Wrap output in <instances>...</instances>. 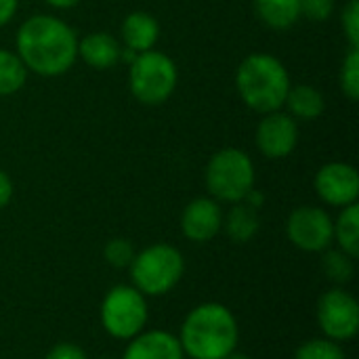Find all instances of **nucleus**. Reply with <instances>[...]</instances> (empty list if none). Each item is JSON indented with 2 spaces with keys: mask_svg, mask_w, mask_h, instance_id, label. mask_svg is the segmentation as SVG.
Listing matches in <instances>:
<instances>
[{
  "mask_svg": "<svg viewBox=\"0 0 359 359\" xmlns=\"http://www.w3.org/2000/svg\"><path fill=\"white\" fill-rule=\"evenodd\" d=\"M294 359H347L341 343H334L326 337L311 339L299 345L294 351Z\"/></svg>",
  "mask_w": 359,
  "mask_h": 359,
  "instance_id": "nucleus-22",
  "label": "nucleus"
},
{
  "mask_svg": "<svg viewBox=\"0 0 359 359\" xmlns=\"http://www.w3.org/2000/svg\"><path fill=\"white\" fill-rule=\"evenodd\" d=\"M27 69L17 53L0 48V97L19 93L25 86Z\"/></svg>",
  "mask_w": 359,
  "mask_h": 359,
  "instance_id": "nucleus-20",
  "label": "nucleus"
},
{
  "mask_svg": "<svg viewBox=\"0 0 359 359\" xmlns=\"http://www.w3.org/2000/svg\"><path fill=\"white\" fill-rule=\"evenodd\" d=\"M316 316L318 326L326 339L334 343H345L358 337L359 303L343 286H334L320 297Z\"/></svg>",
  "mask_w": 359,
  "mask_h": 359,
  "instance_id": "nucleus-8",
  "label": "nucleus"
},
{
  "mask_svg": "<svg viewBox=\"0 0 359 359\" xmlns=\"http://www.w3.org/2000/svg\"><path fill=\"white\" fill-rule=\"evenodd\" d=\"M122 44L107 32H93L78 40V57L93 69H111L120 61Z\"/></svg>",
  "mask_w": 359,
  "mask_h": 359,
  "instance_id": "nucleus-15",
  "label": "nucleus"
},
{
  "mask_svg": "<svg viewBox=\"0 0 359 359\" xmlns=\"http://www.w3.org/2000/svg\"><path fill=\"white\" fill-rule=\"evenodd\" d=\"M334 242L339 250L347 252L349 257H359V206L351 204L341 208V215L334 221Z\"/></svg>",
  "mask_w": 359,
  "mask_h": 359,
  "instance_id": "nucleus-19",
  "label": "nucleus"
},
{
  "mask_svg": "<svg viewBox=\"0 0 359 359\" xmlns=\"http://www.w3.org/2000/svg\"><path fill=\"white\" fill-rule=\"evenodd\" d=\"M341 90L349 101L359 97V46H349L341 65Z\"/></svg>",
  "mask_w": 359,
  "mask_h": 359,
  "instance_id": "nucleus-23",
  "label": "nucleus"
},
{
  "mask_svg": "<svg viewBox=\"0 0 359 359\" xmlns=\"http://www.w3.org/2000/svg\"><path fill=\"white\" fill-rule=\"evenodd\" d=\"M133 286L145 297H164L185 276V259L179 248L166 242L149 244L139 250L128 267Z\"/></svg>",
  "mask_w": 359,
  "mask_h": 359,
  "instance_id": "nucleus-4",
  "label": "nucleus"
},
{
  "mask_svg": "<svg viewBox=\"0 0 359 359\" xmlns=\"http://www.w3.org/2000/svg\"><path fill=\"white\" fill-rule=\"evenodd\" d=\"M255 143L269 160L288 158L299 145V122L286 111H269L257 126Z\"/></svg>",
  "mask_w": 359,
  "mask_h": 359,
  "instance_id": "nucleus-11",
  "label": "nucleus"
},
{
  "mask_svg": "<svg viewBox=\"0 0 359 359\" xmlns=\"http://www.w3.org/2000/svg\"><path fill=\"white\" fill-rule=\"evenodd\" d=\"M97 359H116V358H111V355H101V358H97Z\"/></svg>",
  "mask_w": 359,
  "mask_h": 359,
  "instance_id": "nucleus-33",
  "label": "nucleus"
},
{
  "mask_svg": "<svg viewBox=\"0 0 359 359\" xmlns=\"http://www.w3.org/2000/svg\"><path fill=\"white\" fill-rule=\"evenodd\" d=\"M223 229V208L210 196L191 200L181 215V231L189 242L206 244Z\"/></svg>",
  "mask_w": 359,
  "mask_h": 359,
  "instance_id": "nucleus-12",
  "label": "nucleus"
},
{
  "mask_svg": "<svg viewBox=\"0 0 359 359\" xmlns=\"http://www.w3.org/2000/svg\"><path fill=\"white\" fill-rule=\"evenodd\" d=\"M225 359H252L250 358V355H246V353H242V351H238V349H236V351H231V353H229V355H227V358Z\"/></svg>",
  "mask_w": 359,
  "mask_h": 359,
  "instance_id": "nucleus-32",
  "label": "nucleus"
},
{
  "mask_svg": "<svg viewBox=\"0 0 359 359\" xmlns=\"http://www.w3.org/2000/svg\"><path fill=\"white\" fill-rule=\"evenodd\" d=\"M19 0H0V27H4L17 13Z\"/></svg>",
  "mask_w": 359,
  "mask_h": 359,
  "instance_id": "nucleus-29",
  "label": "nucleus"
},
{
  "mask_svg": "<svg viewBox=\"0 0 359 359\" xmlns=\"http://www.w3.org/2000/svg\"><path fill=\"white\" fill-rule=\"evenodd\" d=\"M204 183L217 202L238 204L257 183L252 158L238 147H223L212 154L204 170Z\"/></svg>",
  "mask_w": 359,
  "mask_h": 359,
  "instance_id": "nucleus-5",
  "label": "nucleus"
},
{
  "mask_svg": "<svg viewBox=\"0 0 359 359\" xmlns=\"http://www.w3.org/2000/svg\"><path fill=\"white\" fill-rule=\"evenodd\" d=\"M179 82L177 63L160 50L139 53L128 67V86L143 105H162L170 99Z\"/></svg>",
  "mask_w": 359,
  "mask_h": 359,
  "instance_id": "nucleus-7",
  "label": "nucleus"
},
{
  "mask_svg": "<svg viewBox=\"0 0 359 359\" xmlns=\"http://www.w3.org/2000/svg\"><path fill=\"white\" fill-rule=\"evenodd\" d=\"M288 242L303 252H324L334 244V221L320 206H299L286 219Z\"/></svg>",
  "mask_w": 359,
  "mask_h": 359,
  "instance_id": "nucleus-9",
  "label": "nucleus"
},
{
  "mask_svg": "<svg viewBox=\"0 0 359 359\" xmlns=\"http://www.w3.org/2000/svg\"><path fill=\"white\" fill-rule=\"evenodd\" d=\"M284 107H286V114H290L297 122L299 120H318L324 109H326V101H324V95L311 86V84H294L290 86L288 95H286V101H284Z\"/></svg>",
  "mask_w": 359,
  "mask_h": 359,
  "instance_id": "nucleus-16",
  "label": "nucleus"
},
{
  "mask_svg": "<svg viewBox=\"0 0 359 359\" xmlns=\"http://www.w3.org/2000/svg\"><path fill=\"white\" fill-rule=\"evenodd\" d=\"M44 2L59 11H67V8H74L76 4H80V0H44Z\"/></svg>",
  "mask_w": 359,
  "mask_h": 359,
  "instance_id": "nucleus-31",
  "label": "nucleus"
},
{
  "mask_svg": "<svg viewBox=\"0 0 359 359\" xmlns=\"http://www.w3.org/2000/svg\"><path fill=\"white\" fill-rule=\"evenodd\" d=\"M316 194L322 202L334 208H345L358 204L359 175L358 168L349 162H328L313 179Z\"/></svg>",
  "mask_w": 359,
  "mask_h": 359,
  "instance_id": "nucleus-10",
  "label": "nucleus"
},
{
  "mask_svg": "<svg viewBox=\"0 0 359 359\" xmlns=\"http://www.w3.org/2000/svg\"><path fill=\"white\" fill-rule=\"evenodd\" d=\"M223 229L231 242L248 244L261 229L259 210H255L252 206H248L244 202L231 204V210L227 215H223Z\"/></svg>",
  "mask_w": 359,
  "mask_h": 359,
  "instance_id": "nucleus-17",
  "label": "nucleus"
},
{
  "mask_svg": "<svg viewBox=\"0 0 359 359\" xmlns=\"http://www.w3.org/2000/svg\"><path fill=\"white\" fill-rule=\"evenodd\" d=\"M257 17L271 29H288L301 19V0H255Z\"/></svg>",
  "mask_w": 359,
  "mask_h": 359,
  "instance_id": "nucleus-18",
  "label": "nucleus"
},
{
  "mask_svg": "<svg viewBox=\"0 0 359 359\" xmlns=\"http://www.w3.org/2000/svg\"><path fill=\"white\" fill-rule=\"evenodd\" d=\"M177 339L185 358L225 359L240 345V326L227 305L212 301L185 316Z\"/></svg>",
  "mask_w": 359,
  "mask_h": 359,
  "instance_id": "nucleus-2",
  "label": "nucleus"
},
{
  "mask_svg": "<svg viewBox=\"0 0 359 359\" xmlns=\"http://www.w3.org/2000/svg\"><path fill=\"white\" fill-rule=\"evenodd\" d=\"M341 25L349 46H359V0H347L341 13Z\"/></svg>",
  "mask_w": 359,
  "mask_h": 359,
  "instance_id": "nucleus-25",
  "label": "nucleus"
},
{
  "mask_svg": "<svg viewBox=\"0 0 359 359\" xmlns=\"http://www.w3.org/2000/svg\"><path fill=\"white\" fill-rule=\"evenodd\" d=\"M286 65L269 53L248 55L236 69V88L246 107L257 114H269L284 107L290 90Z\"/></svg>",
  "mask_w": 359,
  "mask_h": 359,
  "instance_id": "nucleus-3",
  "label": "nucleus"
},
{
  "mask_svg": "<svg viewBox=\"0 0 359 359\" xmlns=\"http://www.w3.org/2000/svg\"><path fill=\"white\" fill-rule=\"evenodd\" d=\"M149 320L147 297L133 284L109 288L99 305L101 328L116 341H130L141 334Z\"/></svg>",
  "mask_w": 359,
  "mask_h": 359,
  "instance_id": "nucleus-6",
  "label": "nucleus"
},
{
  "mask_svg": "<svg viewBox=\"0 0 359 359\" xmlns=\"http://www.w3.org/2000/svg\"><path fill=\"white\" fill-rule=\"evenodd\" d=\"M334 13V0H301V17L322 23L328 21Z\"/></svg>",
  "mask_w": 359,
  "mask_h": 359,
  "instance_id": "nucleus-26",
  "label": "nucleus"
},
{
  "mask_svg": "<svg viewBox=\"0 0 359 359\" xmlns=\"http://www.w3.org/2000/svg\"><path fill=\"white\" fill-rule=\"evenodd\" d=\"M15 53L27 72L57 78L74 67L78 59V36L59 17L32 15L17 29Z\"/></svg>",
  "mask_w": 359,
  "mask_h": 359,
  "instance_id": "nucleus-1",
  "label": "nucleus"
},
{
  "mask_svg": "<svg viewBox=\"0 0 359 359\" xmlns=\"http://www.w3.org/2000/svg\"><path fill=\"white\" fill-rule=\"evenodd\" d=\"M120 34H122V42L126 48L135 53H145L158 44L160 23L154 15L145 11H133L124 17L120 25Z\"/></svg>",
  "mask_w": 359,
  "mask_h": 359,
  "instance_id": "nucleus-14",
  "label": "nucleus"
},
{
  "mask_svg": "<svg viewBox=\"0 0 359 359\" xmlns=\"http://www.w3.org/2000/svg\"><path fill=\"white\" fill-rule=\"evenodd\" d=\"M353 261H355L353 257H349L347 252H343L339 248L337 250L328 248L322 252V269L328 276V280L334 282L337 286H345L353 280V276H355Z\"/></svg>",
  "mask_w": 359,
  "mask_h": 359,
  "instance_id": "nucleus-21",
  "label": "nucleus"
},
{
  "mask_svg": "<svg viewBox=\"0 0 359 359\" xmlns=\"http://www.w3.org/2000/svg\"><path fill=\"white\" fill-rule=\"evenodd\" d=\"M135 255H137V250H135L133 242L126 240V238H111L103 248L105 263L116 267V269H128Z\"/></svg>",
  "mask_w": 359,
  "mask_h": 359,
  "instance_id": "nucleus-24",
  "label": "nucleus"
},
{
  "mask_svg": "<svg viewBox=\"0 0 359 359\" xmlns=\"http://www.w3.org/2000/svg\"><path fill=\"white\" fill-rule=\"evenodd\" d=\"M120 359H185V353L177 334L158 328L130 339Z\"/></svg>",
  "mask_w": 359,
  "mask_h": 359,
  "instance_id": "nucleus-13",
  "label": "nucleus"
},
{
  "mask_svg": "<svg viewBox=\"0 0 359 359\" xmlns=\"http://www.w3.org/2000/svg\"><path fill=\"white\" fill-rule=\"evenodd\" d=\"M13 194H15V187H13L11 177H8L4 170H0V210L6 208V206L11 204Z\"/></svg>",
  "mask_w": 359,
  "mask_h": 359,
  "instance_id": "nucleus-28",
  "label": "nucleus"
},
{
  "mask_svg": "<svg viewBox=\"0 0 359 359\" xmlns=\"http://www.w3.org/2000/svg\"><path fill=\"white\" fill-rule=\"evenodd\" d=\"M244 204H248V206H252L255 210H261L263 208V204H265V196H263V191H259L257 187H252L248 194H246V198L242 200Z\"/></svg>",
  "mask_w": 359,
  "mask_h": 359,
  "instance_id": "nucleus-30",
  "label": "nucleus"
},
{
  "mask_svg": "<svg viewBox=\"0 0 359 359\" xmlns=\"http://www.w3.org/2000/svg\"><path fill=\"white\" fill-rule=\"evenodd\" d=\"M44 359H88L86 351L76 343H57L48 349Z\"/></svg>",
  "mask_w": 359,
  "mask_h": 359,
  "instance_id": "nucleus-27",
  "label": "nucleus"
}]
</instances>
